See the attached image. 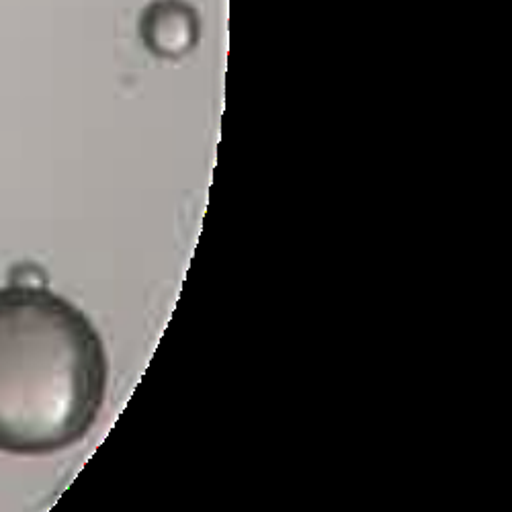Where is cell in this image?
Masks as SVG:
<instances>
[{
  "mask_svg": "<svg viewBox=\"0 0 512 512\" xmlns=\"http://www.w3.org/2000/svg\"><path fill=\"white\" fill-rule=\"evenodd\" d=\"M109 361L95 324L37 285L0 289V451L48 455L87 435Z\"/></svg>",
  "mask_w": 512,
  "mask_h": 512,
  "instance_id": "obj_1",
  "label": "cell"
}]
</instances>
